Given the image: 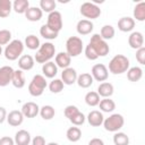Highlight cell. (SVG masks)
<instances>
[{
    "mask_svg": "<svg viewBox=\"0 0 145 145\" xmlns=\"http://www.w3.org/2000/svg\"><path fill=\"white\" fill-rule=\"evenodd\" d=\"M80 14L85 18H88V20H92V19H96L97 17H100L101 9L94 2H84L80 6Z\"/></svg>",
    "mask_w": 145,
    "mask_h": 145,
    "instance_id": "cell-8",
    "label": "cell"
},
{
    "mask_svg": "<svg viewBox=\"0 0 145 145\" xmlns=\"http://www.w3.org/2000/svg\"><path fill=\"white\" fill-rule=\"evenodd\" d=\"M103 127L106 131L110 133H117L119 129H121L125 125V119L120 113H113L109 118H105L103 120Z\"/></svg>",
    "mask_w": 145,
    "mask_h": 145,
    "instance_id": "cell-4",
    "label": "cell"
},
{
    "mask_svg": "<svg viewBox=\"0 0 145 145\" xmlns=\"http://www.w3.org/2000/svg\"><path fill=\"white\" fill-rule=\"evenodd\" d=\"M85 119H86V117L84 116V113L79 111V112H77L74 117H71V118L69 119V121H70L74 126L78 127V126H82V125L85 122Z\"/></svg>",
    "mask_w": 145,
    "mask_h": 145,
    "instance_id": "cell-41",
    "label": "cell"
},
{
    "mask_svg": "<svg viewBox=\"0 0 145 145\" xmlns=\"http://www.w3.org/2000/svg\"><path fill=\"white\" fill-rule=\"evenodd\" d=\"M129 59L123 54L114 56L109 62V70L113 75H120L126 72L129 69Z\"/></svg>",
    "mask_w": 145,
    "mask_h": 145,
    "instance_id": "cell-1",
    "label": "cell"
},
{
    "mask_svg": "<svg viewBox=\"0 0 145 145\" xmlns=\"http://www.w3.org/2000/svg\"><path fill=\"white\" fill-rule=\"evenodd\" d=\"M63 86H65V84L62 83L61 79L54 78L53 80L50 82V84H49V89H50L51 93L57 94V93H60V92L63 89Z\"/></svg>",
    "mask_w": 145,
    "mask_h": 145,
    "instance_id": "cell-40",
    "label": "cell"
},
{
    "mask_svg": "<svg viewBox=\"0 0 145 145\" xmlns=\"http://www.w3.org/2000/svg\"><path fill=\"white\" fill-rule=\"evenodd\" d=\"M24 116H23V113H22V111H18V110H12V111H10L8 114H7V121H8V123L10 125V126H12V127H18V126H20L22 123H23V121H24Z\"/></svg>",
    "mask_w": 145,
    "mask_h": 145,
    "instance_id": "cell-15",
    "label": "cell"
},
{
    "mask_svg": "<svg viewBox=\"0 0 145 145\" xmlns=\"http://www.w3.org/2000/svg\"><path fill=\"white\" fill-rule=\"evenodd\" d=\"M99 105H100V110L102 112H108L109 113V112H112L116 109V103L110 97H105V99L101 100Z\"/></svg>",
    "mask_w": 145,
    "mask_h": 145,
    "instance_id": "cell-31",
    "label": "cell"
},
{
    "mask_svg": "<svg viewBox=\"0 0 145 145\" xmlns=\"http://www.w3.org/2000/svg\"><path fill=\"white\" fill-rule=\"evenodd\" d=\"M46 25L54 32L59 33L63 26V23H62V16L59 11L54 10L52 12H50L48 15V22H46Z\"/></svg>",
    "mask_w": 145,
    "mask_h": 145,
    "instance_id": "cell-9",
    "label": "cell"
},
{
    "mask_svg": "<svg viewBox=\"0 0 145 145\" xmlns=\"http://www.w3.org/2000/svg\"><path fill=\"white\" fill-rule=\"evenodd\" d=\"M66 136H67V139L69 142H72V143H76L82 137V130L78 128V127H70L67 129V133H66Z\"/></svg>",
    "mask_w": 145,
    "mask_h": 145,
    "instance_id": "cell-29",
    "label": "cell"
},
{
    "mask_svg": "<svg viewBox=\"0 0 145 145\" xmlns=\"http://www.w3.org/2000/svg\"><path fill=\"white\" fill-rule=\"evenodd\" d=\"M32 145H46L45 144V138L43 136H35L32 140H31Z\"/></svg>",
    "mask_w": 145,
    "mask_h": 145,
    "instance_id": "cell-46",
    "label": "cell"
},
{
    "mask_svg": "<svg viewBox=\"0 0 145 145\" xmlns=\"http://www.w3.org/2000/svg\"><path fill=\"white\" fill-rule=\"evenodd\" d=\"M57 7V2L54 0H41L40 1V9L45 12H52L54 11Z\"/></svg>",
    "mask_w": 145,
    "mask_h": 145,
    "instance_id": "cell-38",
    "label": "cell"
},
{
    "mask_svg": "<svg viewBox=\"0 0 145 145\" xmlns=\"http://www.w3.org/2000/svg\"><path fill=\"white\" fill-rule=\"evenodd\" d=\"M25 75H24V71L20 70V69H17V70H14V74H12V78H11V84L16 87V88H23L25 86Z\"/></svg>",
    "mask_w": 145,
    "mask_h": 145,
    "instance_id": "cell-23",
    "label": "cell"
},
{
    "mask_svg": "<svg viewBox=\"0 0 145 145\" xmlns=\"http://www.w3.org/2000/svg\"><path fill=\"white\" fill-rule=\"evenodd\" d=\"M134 18L138 22H144L145 20V1H140L138 2L135 8H134ZM134 19V20H135Z\"/></svg>",
    "mask_w": 145,
    "mask_h": 145,
    "instance_id": "cell-27",
    "label": "cell"
},
{
    "mask_svg": "<svg viewBox=\"0 0 145 145\" xmlns=\"http://www.w3.org/2000/svg\"><path fill=\"white\" fill-rule=\"evenodd\" d=\"M100 101H101L100 100V95L96 92H93L92 91V92H88L85 95V102L89 106H96V105H99Z\"/></svg>",
    "mask_w": 145,
    "mask_h": 145,
    "instance_id": "cell-37",
    "label": "cell"
},
{
    "mask_svg": "<svg viewBox=\"0 0 145 145\" xmlns=\"http://www.w3.org/2000/svg\"><path fill=\"white\" fill-rule=\"evenodd\" d=\"M77 71L76 69L71 68V67H68L66 69H62V72H61V80L65 85H72L76 83L77 80Z\"/></svg>",
    "mask_w": 145,
    "mask_h": 145,
    "instance_id": "cell-11",
    "label": "cell"
},
{
    "mask_svg": "<svg viewBox=\"0 0 145 145\" xmlns=\"http://www.w3.org/2000/svg\"><path fill=\"white\" fill-rule=\"evenodd\" d=\"M42 16L43 11L39 7H29L25 12V17L29 22H39L42 18Z\"/></svg>",
    "mask_w": 145,
    "mask_h": 145,
    "instance_id": "cell-25",
    "label": "cell"
},
{
    "mask_svg": "<svg viewBox=\"0 0 145 145\" xmlns=\"http://www.w3.org/2000/svg\"><path fill=\"white\" fill-rule=\"evenodd\" d=\"M0 145H15V142L9 136H3L0 138Z\"/></svg>",
    "mask_w": 145,
    "mask_h": 145,
    "instance_id": "cell-47",
    "label": "cell"
},
{
    "mask_svg": "<svg viewBox=\"0 0 145 145\" xmlns=\"http://www.w3.org/2000/svg\"><path fill=\"white\" fill-rule=\"evenodd\" d=\"M114 34H116V31H114V27L112 25H104V26H102V28L100 31V36L104 41L113 39Z\"/></svg>",
    "mask_w": 145,
    "mask_h": 145,
    "instance_id": "cell-35",
    "label": "cell"
},
{
    "mask_svg": "<svg viewBox=\"0 0 145 145\" xmlns=\"http://www.w3.org/2000/svg\"><path fill=\"white\" fill-rule=\"evenodd\" d=\"M40 106L34 102H26L22 106V113L26 118H34L39 114Z\"/></svg>",
    "mask_w": 145,
    "mask_h": 145,
    "instance_id": "cell-13",
    "label": "cell"
},
{
    "mask_svg": "<svg viewBox=\"0 0 145 145\" xmlns=\"http://www.w3.org/2000/svg\"><path fill=\"white\" fill-rule=\"evenodd\" d=\"M11 42V32L9 29L0 31V45H7Z\"/></svg>",
    "mask_w": 145,
    "mask_h": 145,
    "instance_id": "cell-42",
    "label": "cell"
},
{
    "mask_svg": "<svg viewBox=\"0 0 145 145\" xmlns=\"http://www.w3.org/2000/svg\"><path fill=\"white\" fill-rule=\"evenodd\" d=\"M91 75L96 82H105L109 77V70L103 63H96L92 67Z\"/></svg>",
    "mask_w": 145,
    "mask_h": 145,
    "instance_id": "cell-10",
    "label": "cell"
},
{
    "mask_svg": "<svg viewBox=\"0 0 145 145\" xmlns=\"http://www.w3.org/2000/svg\"><path fill=\"white\" fill-rule=\"evenodd\" d=\"M25 46H27L29 50H39V48L41 46V43H40V39L36 36V35H28L26 36L25 39V43H24Z\"/></svg>",
    "mask_w": 145,
    "mask_h": 145,
    "instance_id": "cell-30",
    "label": "cell"
},
{
    "mask_svg": "<svg viewBox=\"0 0 145 145\" xmlns=\"http://www.w3.org/2000/svg\"><path fill=\"white\" fill-rule=\"evenodd\" d=\"M14 69L10 66H3L0 68V87H6L11 83Z\"/></svg>",
    "mask_w": 145,
    "mask_h": 145,
    "instance_id": "cell-12",
    "label": "cell"
},
{
    "mask_svg": "<svg viewBox=\"0 0 145 145\" xmlns=\"http://www.w3.org/2000/svg\"><path fill=\"white\" fill-rule=\"evenodd\" d=\"M40 34H41V36L44 37L45 40H54V39L58 37V34H59V33L52 31L46 24H44V25H42L41 28H40Z\"/></svg>",
    "mask_w": 145,
    "mask_h": 145,
    "instance_id": "cell-34",
    "label": "cell"
},
{
    "mask_svg": "<svg viewBox=\"0 0 145 145\" xmlns=\"http://www.w3.org/2000/svg\"><path fill=\"white\" fill-rule=\"evenodd\" d=\"M71 62V58L67 54V52H59L58 54H56V65L58 68H62L66 69L70 66Z\"/></svg>",
    "mask_w": 145,
    "mask_h": 145,
    "instance_id": "cell-22",
    "label": "cell"
},
{
    "mask_svg": "<svg viewBox=\"0 0 145 145\" xmlns=\"http://www.w3.org/2000/svg\"><path fill=\"white\" fill-rule=\"evenodd\" d=\"M12 10V2L10 0H0V18H6Z\"/></svg>",
    "mask_w": 145,
    "mask_h": 145,
    "instance_id": "cell-32",
    "label": "cell"
},
{
    "mask_svg": "<svg viewBox=\"0 0 145 145\" xmlns=\"http://www.w3.org/2000/svg\"><path fill=\"white\" fill-rule=\"evenodd\" d=\"M84 44L80 37L78 36H70L66 41V52L67 54L71 57H77L83 52Z\"/></svg>",
    "mask_w": 145,
    "mask_h": 145,
    "instance_id": "cell-6",
    "label": "cell"
},
{
    "mask_svg": "<svg viewBox=\"0 0 145 145\" xmlns=\"http://www.w3.org/2000/svg\"><path fill=\"white\" fill-rule=\"evenodd\" d=\"M46 145H59L58 143H56V142H50V143H48Z\"/></svg>",
    "mask_w": 145,
    "mask_h": 145,
    "instance_id": "cell-50",
    "label": "cell"
},
{
    "mask_svg": "<svg viewBox=\"0 0 145 145\" xmlns=\"http://www.w3.org/2000/svg\"><path fill=\"white\" fill-rule=\"evenodd\" d=\"M85 57H86L88 60H96V59L99 58L97 53L95 52V50H94L89 44L86 45V48H85Z\"/></svg>",
    "mask_w": 145,
    "mask_h": 145,
    "instance_id": "cell-44",
    "label": "cell"
},
{
    "mask_svg": "<svg viewBox=\"0 0 145 145\" xmlns=\"http://www.w3.org/2000/svg\"><path fill=\"white\" fill-rule=\"evenodd\" d=\"M88 145H104V142L101 139V138H92L89 142H88Z\"/></svg>",
    "mask_w": 145,
    "mask_h": 145,
    "instance_id": "cell-48",
    "label": "cell"
},
{
    "mask_svg": "<svg viewBox=\"0 0 145 145\" xmlns=\"http://www.w3.org/2000/svg\"><path fill=\"white\" fill-rule=\"evenodd\" d=\"M93 28L94 25L88 19H80L76 25V29L79 35H88L93 32Z\"/></svg>",
    "mask_w": 145,
    "mask_h": 145,
    "instance_id": "cell-16",
    "label": "cell"
},
{
    "mask_svg": "<svg viewBox=\"0 0 145 145\" xmlns=\"http://www.w3.org/2000/svg\"><path fill=\"white\" fill-rule=\"evenodd\" d=\"M34 63H35V60L32 56L29 54H23L19 59H18V67L20 70L23 71H27V70H31L33 67H34Z\"/></svg>",
    "mask_w": 145,
    "mask_h": 145,
    "instance_id": "cell-18",
    "label": "cell"
},
{
    "mask_svg": "<svg viewBox=\"0 0 145 145\" xmlns=\"http://www.w3.org/2000/svg\"><path fill=\"white\" fill-rule=\"evenodd\" d=\"M113 91H114V88H113V85H112L111 83L103 82V83H101V84L99 85L96 93H97L100 96H102L103 99H105V97H110V96L113 94Z\"/></svg>",
    "mask_w": 145,
    "mask_h": 145,
    "instance_id": "cell-24",
    "label": "cell"
},
{
    "mask_svg": "<svg viewBox=\"0 0 145 145\" xmlns=\"http://www.w3.org/2000/svg\"><path fill=\"white\" fill-rule=\"evenodd\" d=\"M88 123L92 126V127H100L102 123H103V120H104V117L102 114L101 111H97V110H93L91 111L87 117H86Z\"/></svg>",
    "mask_w": 145,
    "mask_h": 145,
    "instance_id": "cell-17",
    "label": "cell"
},
{
    "mask_svg": "<svg viewBox=\"0 0 145 145\" xmlns=\"http://www.w3.org/2000/svg\"><path fill=\"white\" fill-rule=\"evenodd\" d=\"M136 60L140 65H145V48L142 46L138 50H136Z\"/></svg>",
    "mask_w": 145,
    "mask_h": 145,
    "instance_id": "cell-45",
    "label": "cell"
},
{
    "mask_svg": "<svg viewBox=\"0 0 145 145\" xmlns=\"http://www.w3.org/2000/svg\"><path fill=\"white\" fill-rule=\"evenodd\" d=\"M1 54H2V46L0 45V56H1Z\"/></svg>",
    "mask_w": 145,
    "mask_h": 145,
    "instance_id": "cell-51",
    "label": "cell"
},
{
    "mask_svg": "<svg viewBox=\"0 0 145 145\" xmlns=\"http://www.w3.org/2000/svg\"><path fill=\"white\" fill-rule=\"evenodd\" d=\"M24 43L20 40H12L10 43H8L5 48L3 54L7 60L14 61L22 57V53L24 51Z\"/></svg>",
    "mask_w": 145,
    "mask_h": 145,
    "instance_id": "cell-3",
    "label": "cell"
},
{
    "mask_svg": "<svg viewBox=\"0 0 145 145\" xmlns=\"http://www.w3.org/2000/svg\"><path fill=\"white\" fill-rule=\"evenodd\" d=\"M29 8V2L27 0H15L12 2V9L17 14H25Z\"/></svg>",
    "mask_w": 145,
    "mask_h": 145,
    "instance_id": "cell-33",
    "label": "cell"
},
{
    "mask_svg": "<svg viewBox=\"0 0 145 145\" xmlns=\"http://www.w3.org/2000/svg\"><path fill=\"white\" fill-rule=\"evenodd\" d=\"M113 143H114V145H128L129 144V137L125 133L117 131L113 135Z\"/></svg>",
    "mask_w": 145,
    "mask_h": 145,
    "instance_id": "cell-39",
    "label": "cell"
},
{
    "mask_svg": "<svg viewBox=\"0 0 145 145\" xmlns=\"http://www.w3.org/2000/svg\"><path fill=\"white\" fill-rule=\"evenodd\" d=\"M39 113L44 120H51L54 117L56 111H54V108L52 105H43L42 108H40Z\"/></svg>",
    "mask_w": 145,
    "mask_h": 145,
    "instance_id": "cell-36",
    "label": "cell"
},
{
    "mask_svg": "<svg viewBox=\"0 0 145 145\" xmlns=\"http://www.w3.org/2000/svg\"><path fill=\"white\" fill-rule=\"evenodd\" d=\"M88 44L95 50V52L97 53L99 57H105L110 52V48H109L106 41H104L100 36V34H93Z\"/></svg>",
    "mask_w": 145,
    "mask_h": 145,
    "instance_id": "cell-7",
    "label": "cell"
},
{
    "mask_svg": "<svg viewBox=\"0 0 145 145\" xmlns=\"http://www.w3.org/2000/svg\"><path fill=\"white\" fill-rule=\"evenodd\" d=\"M7 119V111L3 106H0V125Z\"/></svg>",
    "mask_w": 145,
    "mask_h": 145,
    "instance_id": "cell-49",
    "label": "cell"
},
{
    "mask_svg": "<svg viewBox=\"0 0 145 145\" xmlns=\"http://www.w3.org/2000/svg\"><path fill=\"white\" fill-rule=\"evenodd\" d=\"M46 85L48 84L43 75H35L28 85V92L32 96H40L43 94Z\"/></svg>",
    "mask_w": 145,
    "mask_h": 145,
    "instance_id": "cell-5",
    "label": "cell"
},
{
    "mask_svg": "<svg viewBox=\"0 0 145 145\" xmlns=\"http://www.w3.org/2000/svg\"><path fill=\"white\" fill-rule=\"evenodd\" d=\"M143 77V70L140 67H131L127 70V78L130 82H138Z\"/></svg>",
    "mask_w": 145,
    "mask_h": 145,
    "instance_id": "cell-28",
    "label": "cell"
},
{
    "mask_svg": "<svg viewBox=\"0 0 145 145\" xmlns=\"http://www.w3.org/2000/svg\"><path fill=\"white\" fill-rule=\"evenodd\" d=\"M135 27V20L134 18L131 17H121L119 20H118V28L121 31V32H131Z\"/></svg>",
    "mask_w": 145,
    "mask_h": 145,
    "instance_id": "cell-20",
    "label": "cell"
},
{
    "mask_svg": "<svg viewBox=\"0 0 145 145\" xmlns=\"http://www.w3.org/2000/svg\"><path fill=\"white\" fill-rule=\"evenodd\" d=\"M93 82H94V79H93L92 75L88 74V72H83V74L78 75L77 80H76L77 85L82 88H88L93 84Z\"/></svg>",
    "mask_w": 145,
    "mask_h": 145,
    "instance_id": "cell-26",
    "label": "cell"
},
{
    "mask_svg": "<svg viewBox=\"0 0 145 145\" xmlns=\"http://www.w3.org/2000/svg\"><path fill=\"white\" fill-rule=\"evenodd\" d=\"M54 54H56V46L51 42H44L43 44H41V46L36 51L34 60L37 63H45L51 61Z\"/></svg>",
    "mask_w": 145,
    "mask_h": 145,
    "instance_id": "cell-2",
    "label": "cell"
},
{
    "mask_svg": "<svg viewBox=\"0 0 145 145\" xmlns=\"http://www.w3.org/2000/svg\"><path fill=\"white\" fill-rule=\"evenodd\" d=\"M77 112H79V110H78V108L76 106V105H67L66 108H65V111H63V113H65V117L66 118H68V119H70L71 117H74Z\"/></svg>",
    "mask_w": 145,
    "mask_h": 145,
    "instance_id": "cell-43",
    "label": "cell"
},
{
    "mask_svg": "<svg viewBox=\"0 0 145 145\" xmlns=\"http://www.w3.org/2000/svg\"><path fill=\"white\" fill-rule=\"evenodd\" d=\"M31 140V134L25 129H20L15 134L14 142L16 145H29Z\"/></svg>",
    "mask_w": 145,
    "mask_h": 145,
    "instance_id": "cell-19",
    "label": "cell"
},
{
    "mask_svg": "<svg viewBox=\"0 0 145 145\" xmlns=\"http://www.w3.org/2000/svg\"><path fill=\"white\" fill-rule=\"evenodd\" d=\"M42 72H43V76L44 77H46V78H53L58 74V67H57V65L53 61L45 62L42 66Z\"/></svg>",
    "mask_w": 145,
    "mask_h": 145,
    "instance_id": "cell-21",
    "label": "cell"
},
{
    "mask_svg": "<svg viewBox=\"0 0 145 145\" xmlns=\"http://www.w3.org/2000/svg\"><path fill=\"white\" fill-rule=\"evenodd\" d=\"M128 44L131 49H135V50H138L139 48L144 46V36L140 32H131L129 37H128Z\"/></svg>",
    "mask_w": 145,
    "mask_h": 145,
    "instance_id": "cell-14",
    "label": "cell"
}]
</instances>
